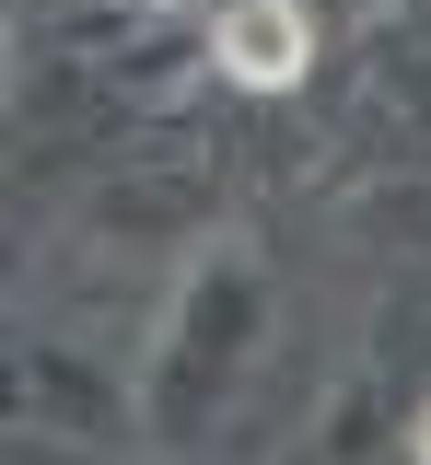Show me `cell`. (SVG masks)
I'll return each instance as SVG.
<instances>
[{
    "label": "cell",
    "mask_w": 431,
    "mask_h": 465,
    "mask_svg": "<svg viewBox=\"0 0 431 465\" xmlns=\"http://www.w3.org/2000/svg\"><path fill=\"white\" fill-rule=\"evenodd\" d=\"M210 70H222V82H246V94H292V82L315 70L304 0H234V12L210 24Z\"/></svg>",
    "instance_id": "cell-1"
},
{
    "label": "cell",
    "mask_w": 431,
    "mask_h": 465,
    "mask_svg": "<svg viewBox=\"0 0 431 465\" xmlns=\"http://www.w3.org/2000/svg\"><path fill=\"white\" fill-rule=\"evenodd\" d=\"M408 454H420V465H431V407H420V419H408Z\"/></svg>",
    "instance_id": "cell-2"
},
{
    "label": "cell",
    "mask_w": 431,
    "mask_h": 465,
    "mask_svg": "<svg viewBox=\"0 0 431 465\" xmlns=\"http://www.w3.org/2000/svg\"><path fill=\"white\" fill-rule=\"evenodd\" d=\"M105 12H164V0H105Z\"/></svg>",
    "instance_id": "cell-3"
}]
</instances>
